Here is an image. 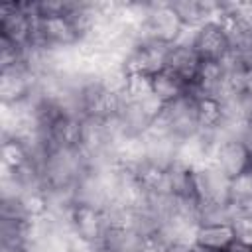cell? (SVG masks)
<instances>
[{"label":"cell","mask_w":252,"mask_h":252,"mask_svg":"<svg viewBox=\"0 0 252 252\" xmlns=\"http://www.w3.org/2000/svg\"><path fill=\"white\" fill-rule=\"evenodd\" d=\"M185 26L181 24L179 16L171 8L169 2H150L146 22L140 30L138 41H161L167 45H173L179 41Z\"/></svg>","instance_id":"6da1fadb"},{"label":"cell","mask_w":252,"mask_h":252,"mask_svg":"<svg viewBox=\"0 0 252 252\" xmlns=\"http://www.w3.org/2000/svg\"><path fill=\"white\" fill-rule=\"evenodd\" d=\"M156 122L161 124L177 140H183V138L199 134L197 100H195V96L191 93H187L185 96L165 104L161 114L156 118Z\"/></svg>","instance_id":"7a4b0ae2"},{"label":"cell","mask_w":252,"mask_h":252,"mask_svg":"<svg viewBox=\"0 0 252 252\" xmlns=\"http://www.w3.org/2000/svg\"><path fill=\"white\" fill-rule=\"evenodd\" d=\"M211 163L232 181L252 171V148L242 138H228L217 142Z\"/></svg>","instance_id":"3957f363"},{"label":"cell","mask_w":252,"mask_h":252,"mask_svg":"<svg viewBox=\"0 0 252 252\" xmlns=\"http://www.w3.org/2000/svg\"><path fill=\"white\" fill-rule=\"evenodd\" d=\"M69 226L79 240L96 246L106 228L104 211L87 203H73L69 211Z\"/></svg>","instance_id":"277c9868"},{"label":"cell","mask_w":252,"mask_h":252,"mask_svg":"<svg viewBox=\"0 0 252 252\" xmlns=\"http://www.w3.org/2000/svg\"><path fill=\"white\" fill-rule=\"evenodd\" d=\"M37 87V75L26 65L0 71V98L2 104H16L33 96Z\"/></svg>","instance_id":"5b68a950"},{"label":"cell","mask_w":252,"mask_h":252,"mask_svg":"<svg viewBox=\"0 0 252 252\" xmlns=\"http://www.w3.org/2000/svg\"><path fill=\"white\" fill-rule=\"evenodd\" d=\"M171 45L161 41H138V45L128 55L124 67L128 73H144V75H156L158 71L165 69V57Z\"/></svg>","instance_id":"8992f818"},{"label":"cell","mask_w":252,"mask_h":252,"mask_svg":"<svg viewBox=\"0 0 252 252\" xmlns=\"http://www.w3.org/2000/svg\"><path fill=\"white\" fill-rule=\"evenodd\" d=\"M193 49L201 61H222L230 53V41L217 22H207L195 30Z\"/></svg>","instance_id":"52a82bcc"},{"label":"cell","mask_w":252,"mask_h":252,"mask_svg":"<svg viewBox=\"0 0 252 252\" xmlns=\"http://www.w3.org/2000/svg\"><path fill=\"white\" fill-rule=\"evenodd\" d=\"M201 57L193 49V45L187 43H173L165 57V69L175 73L179 79H183L189 87L195 83L199 69H201Z\"/></svg>","instance_id":"ba28073f"},{"label":"cell","mask_w":252,"mask_h":252,"mask_svg":"<svg viewBox=\"0 0 252 252\" xmlns=\"http://www.w3.org/2000/svg\"><path fill=\"white\" fill-rule=\"evenodd\" d=\"M169 4L185 28H199L207 22H213L217 12L220 10V4H217V2L183 0V2H169Z\"/></svg>","instance_id":"9c48e42d"},{"label":"cell","mask_w":252,"mask_h":252,"mask_svg":"<svg viewBox=\"0 0 252 252\" xmlns=\"http://www.w3.org/2000/svg\"><path fill=\"white\" fill-rule=\"evenodd\" d=\"M234 240H236V234H234L232 222H207L197 226L193 244L217 248V250H228L234 244Z\"/></svg>","instance_id":"30bf717a"},{"label":"cell","mask_w":252,"mask_h":252,"mask_svg":"<svg viewBox=\"0 0 252 252\" xmlns=\"http://www.w3.org/2000/svg\"><path fill=\"white\" fill-rule=\"evenodd\" d=\"M152 89L154 96L161 104H169L189 93V85L167 69H161L156 75H152Z\"/></svg>","instance_id":"8fae6325"},{"label":"cell","mask_w":252,"mask_h":252,"mask_svg":"<svg viewBox=\"0 0 252 252\" xmlns=\"http://www.w3.org/2000/svg\"><path fill=\"white\" fill-rule=\"evenodd\" d=\"M197 100V120L199 132L213 136L224 122V108L222 102L215 96H199ZM213 140V138H211Z\"/></svg>","instance_id":"7c38bea8"},{"label":"cell","mask_w":252,"mask_h":252,"mask_svg":"<svg viewBox=\"0 0 252 252\" xmlns=\"http://www.w3.org/2000/svg\"><path fill=\"white\" fill-rule=\"evenodd\" d=\"M0 159H2V171L8 173H18L26 165H30L35 158L28 150L26 144H22L16 138H2V148H0Z\"/></svg>","instance_id":"4fadbf2b"},{"label":"cell","mask_w":252,"mask_h":252,"mask_svg":"<svg viewBox=\"0 0 252 252\" xmlns=\"http://www.w3.org/2000/svg\"><path fill=\"white\" fill-rule=\"evenodd\" d=\"M150 96H154L152 75L128 73V85H126L124 98H128V100H146Z\"/></svg>","instance_id":"5bb4252c"},{"label":"cell","mask_w":252,"mask_h":252,"mask_svg":"<svg viewBox=\"0 0 252 252\" xmlns=\"http://www.w3.org/2000/svg\"><path fill=\"white\" fill-rule=\"evenodd\" d=\"M232 228L236 234V240L252 248V215H238L232 219Z\"/></svg>","instance_id":"9a60e30c"},{"label":"cell","mask_w":252,"mask_h":252,"mask_svg":"<svg viewBox=\"0 0 252 252\" xmlns=\"http://www.w3.org/2000/svg\"><path fill=\"white\" fill-rule=\"evenodd\" d=\"M169 246L171 244L159 232H152V234L142 236L138 252H169Z\"/></svg>","instance_id":"2e32d148"},{"label":"cell","mask_w":252,"mask_h":252,"mask_svg":"<svg viewBox=\"0 0 252 252\" xmlns=\"http://www.w3.org/2000/svg\"><path fill=\"white\" fill-rule=\"evenodd\" d=\"M242 94L252 98V67L244 69V77H242Z\"/></svg>","instance_id":"e0dca14e"},{"label":"cell","mask_w":252,"mask_h":252,"mask_svg":"<svg viewBox=\"0 0 252 252\" xmlns=\"http://www.w3.org/2000/svg\"><path fill=\"white\" fill-rule=\"evenodd\" d=\"M228 252H252V248L242 244V242H238V240H234V244L228 248Z\"/></svg>","instance_id":"ac0fdd59"},{"label":"cell","mask_w":252,"mask_h":252,"mask_svg":"<svg viewBox=\"0 0 252 252\" xmlns=\"http://www.w3.org/2000/svg\"><path fill=\"white\" fill-rule=\"evenodd\" d=\"M191 252H228V250H217V248H207V246L191 244Z\"/></svg>","instance_id":"d6986e66"}]
</instances>
